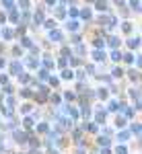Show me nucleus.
I'll return each mask as SVG.
<instances>
[]
</instances>
